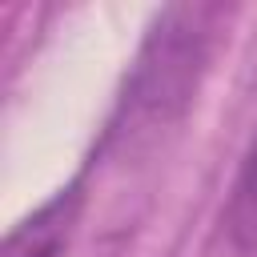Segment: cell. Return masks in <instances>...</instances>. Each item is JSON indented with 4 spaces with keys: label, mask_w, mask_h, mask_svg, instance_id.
I'll return each mask as SVG.
<instances>
[{
    "label": "cell",
    "mask_w": 257,
    "mask_h": 257,
    "mask_svg": "<svg viewBox=\"0 0 257 257\" xmlns=\"http://www.w3.org/2000/svg\"><path fill=\"white\" fill-rule=\"evenodd\" d=\"M205 12H193V8H173L145 56H141V68L133 76V104L137 112H149V116H169L173 108H181L189 100V88L197 84V68L205 60Z\"/></svg>",
    "instance_id": "cell-1"
},
{
    "label": "cell",
    "mask_w": 257,
    "mask_h": 257,
    "mask_svg": "<svg viewBox=\"0 0 257 257\" xmlns=\"http://www.w3.org/2000/svg\"><path fill=\"white\" fill-rule=\"evenodd\" d=\"M76 217H80V189L72 185L64 193H56L48 205H40L28 221H20L8 233L0 257H60V249L72 237Z\"/></svg>",
    "instance_id": "cell-2"
},
{
    "label": "cell",
    "mask_w": 257,
    "mask_h": 257,
    "mask_svg": "<svg viewBox=\"0 0 257 257\" xmlns=\"http://www.w3.org/2000/svg\"><path fill=\"white\" fill-rule=\"evenodd\" d=\"M229 229L241 245L257 249V141H253V153L241 169V181L233 189V205H229Z\"/></svg>",
    "instance_id": "cell-3"
}]
</instances>
